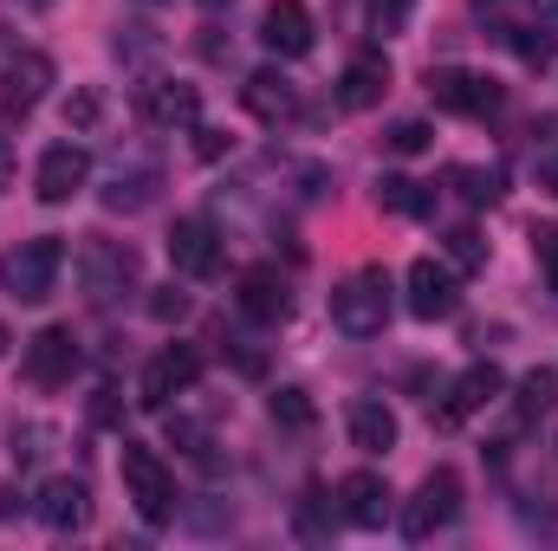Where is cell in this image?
Wrapping results in <instances>:
<instances>
[{
	"label": "cell",
	"mask_w": 558,
	"mask_h": 551,
	"mask_svg": "<svg viewBox=\"0 0 558 551\" xmlns=\"http://www.w3.org/2000/svg\"><path fill=\"white\" fill-rule=\"evenodd\" d=\"M59 273H65V241H52V234L20 241V247L0 254V292L20 298V305H46Z\"/></svg>",
	"instance_id": "obj_1"
},
{
	"label": "cell",
	"mask_w": 558,
	"mask_h": 551,
	"mask_svg": "<svg viewBox=\"0 0 558 551\" xmlns=\"http://www.w3.org/2000/svg\"><path fill=\"white\" fill-rule=\"evenodd\" d=\"M33 7H46V0H33Z\"/></svg>",
	"instance_id": "obj_42"
},
{
	"label": "cell",
	"mask_w": 558,
	"mask_h": 551,
	"mask_svg": "<svg viewBox=\"0 0 558 551\" xmlns=\"http://www.w3.org/2000/svg\"><path fill=\"white\" fill-rule=\"evenodd\" d=\"M533 254L546 260V273H553V285H558V221H546V228H533Z\"/></svg>",
	"instance_id": "obj_33"
},
{
	"label": "cell",
	"mask_w": 558,
	"mask_h": 551,
	"mask_svg": "<svg viewBox=\"0 0 558 551\" xmlns=\"http://www.w3.org/2000/svg\"><path fill=\"white\" fill-rule=\"evenodd\" d=\"M377 201H384L390 215H435V188H422L410 175H384V182H377Z\"/></svg>",
	"instance_id": "obj_24"
},
{
	"label": "cell",
	"mask_w": 558,
	"mask_h": 551,
	"mask_svg": "<svg viewBox=\"0 0 558 551\" xmlns=\"http://www.w3.org/2000/svg\"><path fill=\"white\" fill-rule=\"evenodd\" d=\"M558 403V370H533L520 377V415H546Z\"/></svg>",
	"instance_id": "obj_26"
},
{
	"label": "cell",
	"mask_w": 558,
	"mask_h": 551,
	"mask_svg": "<svg viewBox=\"0 0 558 551\" xmlns=\"http://www.w3.org/2000/svg\"><path fill=\"white\" fill-rule=\"evenodd\" d=\"M448 188H461L474 208H494V201L507 195V169H500V162H454V169H448Z\"/></svg>",
	"instance_id": "obj_23"
},
{
	"label": "cell",
	"mask_w": 558,
	"mask_h": 551,
	"mask_svg": "<svg viewBox=\"0 0 558 551\" xmlns=\"http://www.w3.org/2000/svg\"><path fill=\"white\" fill-rule=\"evenodd\" d=\"M92 182V156H85V143H52L46 156H39V175H33V188H39V201H72L78 188Z\"/></svg>",
	"instance_id": "obj_13"
},
{
	"label": "cell",
	"mask_w": 558,
	"mask_h": 551,
	"mask_svg": "<svg viewBox=\"0 0 558 551\" xmlns=\"http://www.w3.org/2000/svg\"><path fill=\"white\" fill-rule=\"evenodd\" d=\"M20 506H26V493H20V487H0V519H13Z\"/></svg>",
	"instance_id": "obj_35"
},
{
	"label": "cell",
	"mask_w": 558,
	"mask_h": 551,
	"mask_svg": "<svg viewBox=\"0 0 558 551\" xmlns=\"http://www.w3.org/2000/svg\"><path fill=\"white\" fill-rule=\"evenodd\" d=\"M397 285L384 267H364V273H351L338 292H331V325L344 331V338H377L384 325H390V311H397V298H390Z\"/></svg>",
	"instance_id": "obj_2"
},
{
	"label": "cell",
	"mask_w": 558,
	"mask_h": 551,
	"mask_svg": "<svg viewBox=\"0 0 558 551\" xmlns=\"http://www.w3.org/2000/svg\"><path fill=\"white\" fill-rule=\"evenodd\" d=\"M539 7H546V13H558V0H539Z\"/></svg>",
	"instance_id": "obj_40"
},
{
	"label": "cell",
	"mask_w": 558,
	"mask_h": 551,
	"mask_svg": "<svg viewBox=\"0 0 558 551\" xmlns=\"http://www.w3.org/2000/svg\"><path fill=\"white\" fill-rule=\"evenodd\" d=\"M241 105L260 118V124H292L299 118V85L286 78V72H247V85H241Z\"/></svg>",
	"instance_id": "obj_18"
},
{
	"label": "cell",
	"mask_w": 558,
	"mask_h": 551,
	"mask_svg": "<svg viewBox=\"0 0 558 551\" xmlns=\"http://www.w3.org/2000/svg\"><path fill=\"white\" fill-rule=\"evenodd\" d=\"M507 46H513L526 65H553V33H546V26H513Z\"/></svg>",
	"instance_id": "obj_27"
},
{
	"label": "cell",
	"mask_w": 558,
	"mask_h": 551,
	"mask_svg": "<svg viewBox=\"0 0 558 551\" xmlns=\"http://www.w3.org/2000/svg\"><path fill=\"white\" fill-rule=\"evenodd\" d=\"M7 344H13V338H7V325H0V357H7Z\"/></svg>",
	"instance_id": "obj_38"
},
{
	"label": "cell",
	"mask_w": 558,
	"mask_h": 551,
	"mask_svg": "<svg viewBox=\"0 0 558 551\" xmlns=\"http://www.w3.org/2000/svg\"><path fill=\"white\" fill-rule=\"evenodd\" d=\"M202 7H208V13H215V7H234V0H202Z\"/></svg>",
	"instance_id": "obj_39"
},
{
	"label": "cell",
	"mask_w": 558,
	"mask_h": 551,
	"mask_svg": "<svg viewBox=\"0 0 558 551\" xmlns=\"http://www.w3.org/2000/svg\"><path fill=\"white\" fill-rule=\"evenodd\" d=\"M461 519V474L454 467H435L428 480L416 487V500L403 506V539H435V532H448Z\"/></svg>",
	"instance_id": "obj_6"
},
{
	"label": "cell",
	"mask_w": 558,
	"mask_h": 551,
	"mask_svg": "<svg viewBox=\"0 0 558 551\" xmlns=\"http://www.w3.org/2000/svg\"><path fill=\"white\" fill-rule=\"evenodd\" d=\"M410 13H416V0H371V33H403L410 26Z\"/></svg>",
	"instance_id": "obj_29"
},
{
	"label": "cell",
	"mask_w": 558,
	"mask_h": 551,
	"mask_svg": "<svg viewBox=\"0 0 558 551\" xmlns=\"http://www.w3.org/2000/svg\"><path fill=\"white\" fill-rule=\"evenodd\" d=\"M13 52H20V46H13V33H7V26H0V65H7V59H13Z\"/></svg>",
	"instance_id": "obj_37"
},
{
	"label": "cell",
	"mask_w": 558,
	"mask_h": 551,
	"mask_svg": "<svg viewBox=\"0 0 558 551\" xmlns=\"http://www.w3.org/2000/svg\"><path fill=\"white\" fill-rule=\"evenodd\" d=\"M344 428H351V448H364V454H390L397 448V409L384 396H357Z\"/></svg>",
	"instance_id": "obj_21"
},
{
	"label": "cell",
	"mask_w": 558,
	"mask_h": 551,
	"mask_svg": "<svg viewBox=\"0 0 558 551\" xmlns=\"http://www.w3.org/2000/svg\"><path fill=\"white\" fill-rule=\"evenodd\" d=\"M98 111H105V98H98V91H78V98L65 105V124H72V131H92Z\"/></svg>",
	"instance_id": "obj_32"
},
{
	"label": "cell",
	"mask_w": 558,
	"mask_h": 551,
	"mask_svg": "<svg viewBox=\"0 0 558 551\" xmlns=\"http://www.w3.org/2000/svg\"><path fill=\"white\" fill-rule=\"evenodd\" d=\"M137 279H143L137 247H124V241H98V234L78 247V285H85V298H92L98 311H111L118 298H131Z\"/></svg>",
	"instance_id": "obj_3"
},
{
	"label": "cell",
	"mask_w": 558,
	"mask_h": 551,
	"mask_svg": "<svg viewBox=\"0 0 558 551\" xmlns=\"http://www.w3.org/2000/svg\"><path fill=\"white\" fill-rule=\"evenodd\" d=\"M33 506H39V519H46L52 532H85V526H92V493H85V480H72V474L46 480Z\"/></svg>",
	"instance_id": "obj_17"
},
{
	"label": "cell",
	"mask_w": 558,
	"mask_h": 551,
	"mask_svg": "<svg viewBox=\"0 0 558 551\" xmlns=\"http://www.w3.org/2000/svg\"><path fill=\"white\" fill-rule=\"evenodd\" d=\"M149 311H156V318H182V311H189V298L169 285V292H156V298H149Z\"/></svg>",
	"instance_id": "obj_34"
},
{
	"label": "cell",
	"mask_w": 558,
	"mask_h": 551,
	"mask_svg": "<svg viewBox=\"0 0 558 551\" xmlns=\"http://www.w3.org/2000/svg\"><path fill=\"white\" fill-rule=\"evenodd\" d=\"M169 267L182 279H215L221 273V234H215V221L182 215V221L169 228Z\"/></svg>",
	"instance_id": "obj_10"
},
{
	"label": "cell",
	"mask_w": 558,
	"mask_h": 551,
	"mask_svg": "<svg viewBox=\"0 0 558 551\" xmlns=\"http://www.w3.org/2000/svg\"><path fill=\"white\" fill-rule=\"evenodd\" d=\"M384 91H390V59L384 52H357L344 72H338V111H371V105H384Z\"/></svg>",
	"instance_id": "obj_15"
},
{
	"label": "cell",
	"mask_w": 558,
	"mask_h": 551,
	"mask_svg": "<svg viewBox=\"0 0 558 551\" xmlns=\"http://www.w3.org/2000/svg\"><path fill=\"white\" fill-rule=\"evenodd\" d=\"M338 513H344L351 526H364V532H384V526H390V513H397V493H390V480H384V474L357 467V474H344V480H338Z\"/></svg>",
	"instance_id": "obj_11"
},
{
	"label": "cell",
	"mask_w": 558,
	"mask_h": 551,
	"mask_svg": "<svg viewBox=\"0 0 558 551\" xmlns=\"http://www.w3.org/2000/svg\"><path fill=\"white\" fill-rule=\"evenodd\" d=\"M137 118L156 131H189L202 118V91L182 78H143L137 85Z\"/></svg>",
	"instance_id": "obj_9"
},
{
	"label": "cell",
	"mask_w": 558,
	"mask_h": 551,
	"mask_svg": "<svg viewBox=\"0 0 558 551\" xmlns=\"http://www.w3.org/2000/svg\"><path fill=\"white\" fill-rule=\"evenodd\" d=\"M169 441L189 448V454H208V421H195V415H169Z\"/></svg>",
	"instance_id": "obj_30"
},
{
	"label": "cell",
	"mask_w": 558,
	"mask_h": 551,
	"mask_svg": "<svg viewBox=\"0 0 558 551\" xmlns=\"http://www.w3.org/2000/svg\"><path fill=\"white\" fill-rule=\"evenodd\" d=\"M195 377H202V357H195L189 344H169V351H156L149 370H143V403H149V409H169L175 396L195 390Z\"/></svg>",
	"instance_id": "obj_12"
},
{
	"label": "cell",
	"mask_w": 558,
	"mask_h": 551,
	"mask_svg": "<svg viewBox=\"0 0 558 551\" xmlns=\"http://www.w3.org/2000/svg\"><path fill=\"white\" fill-rule=\"evenodd\" d=\"M428 98L441 111H454V118H500V105H507V91L487 72H461V65L428 72Z\"/></svg>",
	"instance_id": "obj_7"
},
{
	"label": "cell",
	"mask_w": 558,
	"mask_h": 551,
	"mask_svg": "<svg viewBox=\"0 0 558 551\" xmlns=\"http://www.w3.org/2000/svg\"><path fill=\"white\" fill-rule=\"evenodd\" d=\"M7 188H13V143L0 137V195H7Z\"/></svg>",
	"instance_id": "obj_36"
},
{
	"label": "cell",
	"mask_w": 558,
	"mask_h": 551,
	"mask_svg": "<svg viewBox=\"0 0 558 551\" xmlns=\"http://www.w3.org/2000/svg\"><path fill=\"white\" fill-rule=\"evenodd\" d=\"M507 390V377H500V364H468L454 383H448V403H441V428H454V421H468V415H481L494 396Z\"/></svg>",
	"instance_id": "obj_16"
},
{
	"label": "cell",
	"mask_w": 558,
	"mask_h": 551,
	"mask_svg": "<svg viewBox=\"0 0 558 551\" xmlns=\"http://www.w3.org/2000/svg\"><path fill=\"white\" fill-rule=\"evenodd\" d=\"M118 467H124V493H131V506H137L149 526H169L175 519V506H182V493H175V474L143 448V441H124V454H118Z\"/></svg>",
	"instance_id": "obj_4"
},
{
	"label": "cell",
	"mask_w": 558,
	"mask_h": 551,
	"mask_svg": "<svg viewBox=\"0 0 558 551\" xmlns=\"http://www.w3.org/2000/svg\"><path fill=\"white\" fill-rule=\"evenodd\" d=\"M46 91H52V59H46V52H13V59L0 65V124L20 131V124L39 111Z\"/></svg>",
	"instance_id": "obj_5"
},
{
	"label": "cell",
	"mask_w": 558,
	"mask_h": 551,
	"mask_svg": "<svg viewBox=\"0 0 558 551\" xmlns=\"http://www.w3.org/2000/svg\"><path fill=\"white\" fill-rule=\"evenodd\" d=\"M20 370H26V383H39V390H59V383H72V377H78V338H72L65 325H46L39 338H26V357H20Z\"/></svg>",
	"instance_id": "obj_8"
},
{
	"label": "cell",
	"mask_w": 558,
	"mask_h": 551,
	"mask_svg": "<svg viewBox=\"0 0 558 551\" xmlns=\"http://www.w3.org/2000/svg\"><path fill=\"white\" fill-rule=\"evenodd\" d=\"M267 409H274V421H279V428H292V434H305V428L318 421L312 396H305V390H292V383H286V390H274V403H267Z\"/></svg>",
	"instance_id": "obj_25"
},
{
	"label": "cell",
	"mask_w": 558,
	"mask_h": 551,
	"mask_svg": "<svg viewBox=\"0 0 558 551\" xmlns=\"http://www.w3.org/2000/svg\"><path fill=\"white\" fill-rule=\"evenodd\" d=\"M143 7H162V0H143Z\"/></svg>",
	"instance_id": "obj_41"
},
{
	"label": "cell",
	"mask_w": 558,
	"mask_h": 551,
	"mask_svg": "<svg viewBox=\"0 0 558 551\" xmlns=\"http://www.w3.org/2000/svg\"><path fill=\"white\" fill-rule=\"evenodd\" d=\"M156 188H162V175L137 162V169H111V182H105V208L111 215H143L149 201H156Z\"/></svg>",
	"instance_id": "obj_22"
},
{
	"label": "cell",
	"mask_w": 558,
	"mask_h": 551,
	"mask_svg": "<svg viewBox=\"0 0 558 551\" xmlns=\"http://www.w3.org/2000/svg\"><path fill=\"white\" fill-rule=\"evenodd\" d=\"M410 311L416 318H454L461 311V279H454V267H441V260H416L410 267Z\"/></svg>",
	"instance_id": "obj_14"
},
{
	"label": "cell",
	"mask_w": 558,
	"mask_h": 551,
	"mask_svg": "<svg viewBox=\"0 0 558 551\" xmlns=\"http://www.w3.org/2000/svg\"><path fill=\"white\" fill-rule=\"evenodd\" d=\"M260 39L279 59H305L312 52V7L305 0H274L267 20H260Z\"/></svg>",
	"instance_id": "obj_19"
},
{
	"label": "cell",
	"mask_w": 558,
	"mask_h": 551,
	"mask_svg": "<svg viewBox=\"0 0 558 551\" xmlns=\"http://www.w3.org/2000/svg\"><path fill=\"white\" fill-rule=\"evenodd\" d=\"M448 260H454L461 273H474V267H487V241H481L474 228H448Z\"/></svg>",
	"instance_id": "obj_28"
},
{
	"label": "cell",
	"mask_w": 558,
	"mask_h": 551,
	"mask_svg": "<svg viewBox=\"0 0 558 551\" xmlns=\"http://www.w3.org/2000/svg\"><path fill=\"white\" fill-rule=\"evenodd\" d=\"M241 311L254 318V325H279L286 311H292V292H286V279H279V267H247L241 273Z\"/></svg>",
	"instance_id": "obj_20"
},
{
	"label": "cell",
	"mask_w": 558,
	"mask_h": 551,
	"mask_svg": "<svg viewBox=\"0 0 558 551\" xmlns=\"http://www.w3.org/2000/svg\"><path fill=\"white\" fill-rule=\"evenodd\" d=\"M428 137H435L428 124H416V118H403V124L390 131V149H397V156H416V149H428Z\"/></svg>",
	"instance_id": "obj_31"
}]
</instances>
